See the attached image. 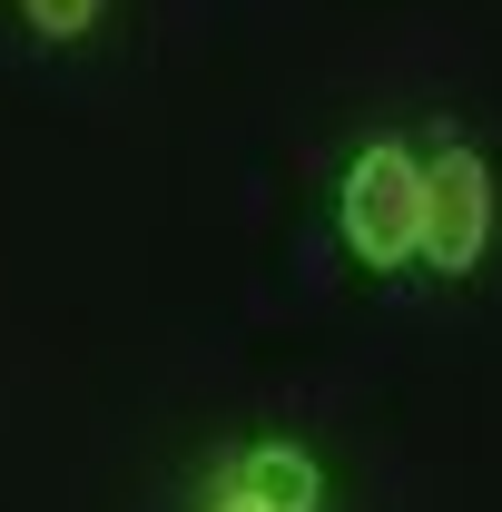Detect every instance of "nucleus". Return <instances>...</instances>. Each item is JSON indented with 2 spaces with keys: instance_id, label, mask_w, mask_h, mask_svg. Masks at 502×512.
Returning a JSON list of instances; mask_svg holds the SVG:
<instances>
[{
  "instance_id": "nucleus-2",
  "label": "nucleus",
  "mask_w": 502,
  "mask_h": 512,
  "mask_svg": "<svg viewBox=\"0 0 502 512\" xmlns=\"http://www.w3.org/2000/svg\"><path fill=\"white\" fill-rule=\"evenodd\" d=\"M493 158L473 148V138H443L434 148V188H424V266L434 276H473L483 247H493Z\"/></svg>"
},
{
  "instance_id": "nucleus-3",
  "label": "nucleus",
  "mask_w": 502,
  "mask_h": 512,
  "mask_svg": "<svg viewBox=\"0 0 502 512\" xmlns=\"http://www.w3.org/2000/svg\"><path fill=\"white\" fill-rule=\"evenodd\" d=\"M99 10H109V0H20V20H30V30L50 40V50L89 40V30H99Z\"/></svg>"
},
{
  "instance_id": "nucleus-1",
  "label": "nucleus",
  "mask_w": 502,
  "mask_h": 512,
  "mask_svg": "<svg viewBox=\"0 0 502 512\" xmlns=\"http://www.w3.org/2000/svg\"><path fill=\"white\" fill-rule=\"evenodd\" d=\"M424 188H434V158L414 138H365L335 178V237L365 276H404L424 266Z\"/></svg>"
},
{
  "instance_id": "nucleus-4",
  "label": "nucleus",
  "mask_w": 502,
  "mask_h": 512,
  "mask_svg": "<svg viewBox=\"0 0 502 512\" xmlns=\"http://www.w3.org/2000/svg\"><path fill=\"white\" fill-rule=\"evenodd\" d=\"M197 512H286V503L256 483L247 463H217V473H207V503H197Z\"/></svg>"
}]
</instances>
